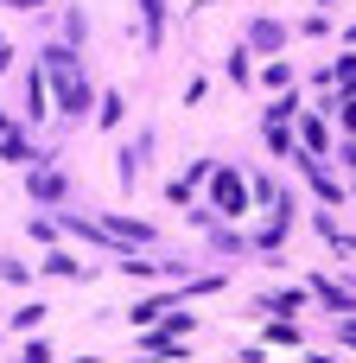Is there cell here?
<instances>
[{
	"instance_id": "obj_1",
	"label": "cell",
	"mask_w": 356,
	"mask_h": 363,
	"mask_svg": "<svg viewBox=\"0 0 356 363\" xmlns=\"http://www.w3.org/2000/svg\"><path fill=\"white\" fill-rule=\"evenodd\" d=\"M312 363H331V357H312Z\"/></svg>"
}]
</instances>
